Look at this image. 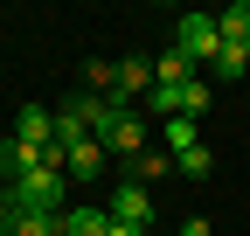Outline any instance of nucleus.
<instances>
[{"label": "nucleus", "instance_id": "16", "mask_svg": "<svg viewBox=\"0 0 250 236\" xmlns=\"http://www.w3.org/2000/svg\"><path fill=\"white\" fill-rule=\"evenodd\" d=\"M208 167H215V160H208V146H195V153H181V160H174V174H188V181H202Z\"/></svg>", "mask_w": 250, "mask_h": 236}, {"label": "nucleus", "instance_id": "7", "mask_svg": "<svg viewBox=\"0 0 250 236\" xmlns=\"http://www.w3.org/2000/svg\"><path fill=\"white\" fill-rule=\"evenodd\" d=\"M146 132H153L146 118H139V111H125L118 125H111V139H104V153H118V160H132V153H146Z\"/></svg>", "mask_w": 250, "mask_h": 236}, {"label": "nucleus", "instance_id": "2", "mask_svg": "<svg viewBox=\"0 0 250 236\" xmlns=\"http://www.w3.org/2000/svg\"><path fill=\"white\" fill-rule=\"evenodd\" d=\"M174 49H181L195 70H208L215 56H223V28H215V14H181V21H174Z\"/></svg>", "mask_w": 250, "mask_h": 236}, {"label": "nucleus", "instance_id": "18", "mask_svg": "<svg viewBox=\"0 0 250 236\" xmlns=\"http://www.w3.org/2000/svg\"><path fill=\"white\" fill-rule=\"evenodd\" d=\"M181 236H208V222L202 216H181Z\"/></svg>", "mask_w": 250, "mask_h": 236}, {"label": "nucleus", "instance_id": "19", "mask_svg": "<svg viewBox=\"0 0 250 236\" xmlns=\"http://www.w3.org/2000/svg\"><path fill=\"white\" fill-rule=\"evenodd\" d=\"M14 229V209H7V195H0V236H7Z\"/></svg>", "mask_w": 250, "mask_h": 236}, {"label": "nucleus", "instance_id": "10", "mask_svg": "<svg viewBox=\"0 0 250 236\" xmlns=\"http://www.w3.org/2000/svg\"><path fill=\"white\" fill-rule=\"evenodd\" d=\"M160 146H167V153L181 160V153H195V146H202V118H167V125H160Z\"/></svg>", "mask_w": 250, "mask_h": 236}, {"label": "nucleus", "instance_id": "4", "mask_svg": "<svg viewBox=\"0 0 250 236\" xmlns=\"http://www.w3.org/2000/svg\"><path fill=\"white\" fill-rule=\"evenodd\" d=\"M111 222H139V229H153V195L139 188V181H125V188H111Z\"/></svg>", "mask_w": 250, "mask_h": 236}, {"label": "nucleus", "instance_id": "14", "mask_svg": "<svg viewBox=\"0 0 250 236\" xmlns=\"http://www.w3.org/2000/svg\"><path fill=\"white\" fill-rule=\"evenodd\" d=\"M208 70H215V77H243V70H250V42H223V56H215Z\"/></svg>", "mask_w": 250, "mask_h": 236}, {"label": "nucleus", "instance_id": "8", "mask_svg": "<svg viewBox=\"0 0 250 236\" xmlns=\"http://www.w3.org/2000/svg\"><path fill=\"white\" fill-rule=\"evenodd\" d=\"M14 139H21V146H49V139H56V111L21 104V111H14Z\"/></svg>", "mask_w": 250, "mask_h": 236}, {"label": "nucleus", "instance_id": "15", "mask_svg": "<svg viewBox=\"0 0 250 236\" xmlns=\"http://www.w3.org/2000/svg\"><path fill=\"white\" fill-rule=\"evenodd\" d=\"M7 236H62V216H14Z\"/></svg>", "mask_w": 250, "mask_h": 236}, {"label": "nucleus", "instance_id": "20", "mask_svg": "<svg viewBox=\"0 0 250 236\" xmlns=\"http://www.w3.org/2000/svg\"><path fill=\"white\" fill-rule=\"evenodd\" d=\"M111 236H146V229L139 222H111Z\"/></svg>", "mask_w": 250, "mask_h": 236}, {"label": "nucleus", "instance_id": "1", "mask_svg": "<svg viewBox=\"0 0 250 236\" xmlns=\"http://www.w3.org/2000/svg\"><path fill=\"white\" fill-rule=\"evenodd\" d=\"M62 181H70L62 167L21 174V181H7V209L14 216H62V209H70V201H62Z\"/></svg>", "mask_w": 250, "mask_h": 236}, {"label": "nucleus", "instance_id": "12", "mask_svg": "<svg viewBox=\"0 0 250 236\" xmlns=\"http://www.w3.org/2000/svg\"><path fill=\"white\" fill-rule=\"evenodd\" d=\"M153 77H160V83H174V91H181V83H195V63H188L181 49H167L160 63H153Z\"/></svg>", "mask_w": 250, "mask_h": 236}, {"label": "nucleus", "instance_id": "21", "mask_svg": "<svg viewBox=\"0 0 250 236\" xmlns=\"http://www.w3.org/2000/svg\"><path fill=\"white\" fill-rule=\"evenodd\" d=\"M0 195H7V181H0Z\"/></svg>", "mask_w": 250, "mask_h": 236}, {"label": "nucleus", "instance_id": "3", "mask_svg": "<svg viewBox=\"0 0 250 236\" xmlns=\"http://www.w3.org/2000/svg\"><path fill=\"white\" fill-rule=\"evenodd\" d=\"M62 111H70V118H77V125H83L90 139H98V146L111 139V125L125 118V104H111V98H98V91H77V98L62 104Z\"/></svg>", "mask_w": 250, "mask_h": 236}, {"label": "nucleus", "instance_id": "17", "mask_svg": "<svg viewBox=\"0 0 250 236\" xmlns=\"http://www.w3.org/2000/svg\"><path fill=\"white\" fill-rule=\"evenodd\" d=\"M181 111L202 118V111H208V83H188V91H181Z\"/></svg>", "mask_w": 250, "mask_h": 236}, {"label": "nucleus", "instance_id": "13", "mask_svg": "<svg viewBox=\"0 0 250 236\" xmlns=\"http://www.w3.org/2000/svg\"><path fill=\"white\" fill-rule=\"evenodd\" d=\"M215 28H223V42H250V0L223 7V14H215Z\"/></svg>", "mask_w": 250, "mask_h": 236}, {"label": "nucleus", "instance_id": "11", "mask_svg": "<svg viewBox=\"0 0 250 236\" xmlns=\"http://www.w3.org/2000/svg\"><path fill=\"white\" fill-rule=\"evenodd\" d=\"M167 167H174V160L160 153V146H146V153H132V160H125V181H139V188H146V181H160Z\"/></svg>", "mask_w": 250, "mask_h": 236}, {"label": "nucleus", "instance_id": "5", "mask_svg": "<svg viewBox=\"0 0 250 236\" xmlns=\"http://www.w3.org/2000/svg\"><path fill=\"white\" fill-rule=\"evenodd\" d=\"M153 83H160V77H153L146 56H125V63H118V91H111V104H125V98H153Z\"/></svg>", "mask_w": 250, "mask_h": 236}, {"label": "nucleus", "instance_id": "9", "mask_svg": "<svg viewBox=\"0 0 250 236\" xmlns=\"http://www.w3.org/2000/svg\"><path fill=\"white\" fill-rule=\"evenodd\" d=\"M62 236H111V209H98V201L62 209Z\"/></svg>", "mask_w": 250, "mask_h": 236}, {"label": "nucleus", "instance_id": "6", "mask_svg": "<svg viewBox=\"0 0 250 236\" xmlns=\"http://www.w3.org/2000/svg\"><path fill=\"white\" fill-rule=\"evenodd\" d=\"M104 160H111V153H104L98 139H77L70 153H62V174H70V181H98V174H104Z\"/></svg>", "mask_w": 250, "mask_h": 236}]
</instances>
